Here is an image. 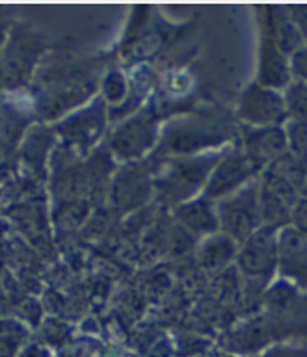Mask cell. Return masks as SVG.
I'll return each instance as SVG.
<instances>
[{
    "mask_svg": "<svg viewBox=\"0 0 307 357\" xmlns=\"http://www.w3.org/2000/svg\"><path fill=\"white\" fill-rule=\"evenodd\" d=\"M218 222H222L227 236L234 242H244L262 227L259 183H248L234 194L227 195L218 208Z\"/></svg>",
    "mask_w": 307,
    "mask_h": 357,
    "instance_id": "6da1fadb",
    "label": "cell"
},
{
    "mask_svg": "<svg viewBox=\"0 0 307 357\" xmlns=\"http://www.w3.org/2000/svg\"><path fill=\"white\" fill-rule=\"evenodd\" d=\"M239 116L250 127H281L287 117L283 91L255 82L244 89L240 97Z\"/></svg>",
    "mask_w": 307,
    "mask_h": 357,
    "instance_id": "7a4b0ae2",
    "label": "cell"
},
{
    "mask_svg": "<svg viewBox=\"0 0 307 357\" xmlns=\"http://www.w3.org/2000/svg\"><path fill=\"white\" fill-rule=\"evenodd\" d=\"M279 262V229L262 225L242 242L239 264L246 275L264 279L276 270Z\"/></svg>",
    "mask_w": 307,
    "mask_h": 357,
    "instance_id": "3957f363",
    "label": "cell"
},
{
    "mask_svg": "<svg viewBox=\"0 0 307 357\" xmlns=\"http://www.w3.org/2000/svg\"><path fill=\"white\" fill-rule=\"evenodd\" d=\"M259 169H257L251 160L246 156L242 147L231 149L227 155L223 156L220 166L209 181L207 186V195L211 197H225V195L234 194L237 190L251 183V178L255 177Z\"/></svg>",
    "mask_w": 307,
    "mask_h": 357,
    "instance_id": "277c9868",
    "label": "cell"
},
{
    "mask_svg": "<svg viewBox=\"0 0 307 357\" xmlns=\"http://www.w3.org/2000/svg\"><path fill=\"white\" fill-rule=\"evenodd\" d=\"M242 151L251 164L262 172L279 156L287 153V134L285 127H250L242 138Z\"/></svg>",
    "mask_w": 307,
    "mask_h": 357,
    "instance_id": "5b68a950",
    "label": "cell"
},
{
    "mask_svg": "<svg viewBox=\"0 0 307 357\" xmlns=\"http://www.w3.org/2000/svg\"><path fill=\"white\" fill-rule=\"evenodd\" d=\"M283 100L289 121L307 123V84L290 80L283 88Z\"/></svg>",
    "mask_w": 307,
    "mask_h": 357,
    "instance_id": "8992f818",
    "label": "cell"
},
{
    "mask_svg": "<svg viewBox=\"0 0 307 357\" xmlns=\"http://www.w3.org/2000/svg\"><path fill=\"white\" fill-rule=\"evenodd\" d=\"M285 134H287V151L294 158L307 164V123L287 121Z\"/></svg>",
    "mask_w": 307,
    "mask_h": 357,
    "instance_id": "52a82bcc",
    "label": "cell"
},
{
    "mask_svg": "<svg viewBox=\"0 0 307 357\" xmlns=\"http://www.w3.org/2000/svg\"><path fill=\"white\" fill-rule=\"evenodd\" d=\"M183 220L195 229L212 231V229L216 227V218H214V214L207 206L203 208V205H200V203L186 206V211L183 212Z\"/></svg>",
    "mask_w": 307,
    "mask_h": 357,
    "instance_id": "ba28073f",
    "label": "cell"
},
{
    "mask_svg": "<svg viewBox=\"0 0 307 357\" xmlns=\"http://www.w3.org/2000/svg\"><path fill=\"white\" fill-rule=\"evenodd\" d=\"M290 75H292V80L307 84V45H304L290 56Z\"/></svg>",
    "mask_w": 307,
    "mask_h": 357,
    "instance_id": "9c48e42d",
    "label": "cell"
},
{
    "mask_svg": "<svg viewBox=\"0 0 307 357\" xmlns=\"http://www.w3.org/2000/svg\"><path fill=\"white\" fill-rule=\"evenodd\" d=\"M290 19L294 21L296 28L300 30L301 38L307 43V6H287Z\"/></svg>",
    "mask_w": 307,
    "mask_h": 357,
    "instance_id": "30bf717a",
    "label": "cell"
},
{
    "mask_svg": "<svg viewBox=\"0 0 307 357\" xmlns=\"http://www.w3.org/2000/svg\"><path fill=\"white\" fill-rule=\"evenodd\" d=\"M262 357H300L296 356V354H292L290 350H287V348H274V350L267 351V356Z\"/></svg>",
    "mask_w": 307,
    "mask_h": 357,
    "instance_id": "8fae6325",
    "label": "cell"
}]
</instances>
